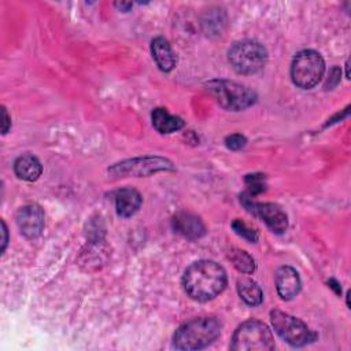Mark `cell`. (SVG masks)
<instances>
[{
	"label": "cell",
	"instance_id": "1",
	"mask_svg": "<svg viewBox=\"0 0 351 351\" xmlns=\"http://www.w3.org/2000/svg\"><path fill=\"white\" fill-rule=\"evenodd\" d=\"M182 285L192 299L207 302L225 289L226 271L214 261H197L185 270Z\"/></svg>",
	"mask_w": 351,
	"mask_h": 351
},
{
	"label": "cell",
	"instance_id": "2",
	"mask_svg": "<svg viewBox=\"0 0 351 351\" xmlns=\"http://www.w3.org/2000/svg\"><path fill=\"white\" fill-rule=\"evenodd\" d=\"M221 322L214 317L193 318L176 330L173 346L185 351L206 348L221 335Z\"/></svg>",
	"mask_w": 351,
	"mask_h": 351
},
{
	"label": "cell",
	"instance_id": "3",
	"mask_svg": "<svg viewBox=\"0 0 351 351\" xmlns=\"http://www.w3.org/2000/svg\"><path fill=\"white\" fill-rule=\"evenodd\" d=\"M207 92L229 111H241L256 101V93L245 85L229 80H213L206 84Z\"/></svg>",
	"mask_w": 351,
	"mask_h": 351
},
{
	"label": "cell",
	"instance_id": "4",
	"mask_svg": "<svg viewBox=\"0 0 351 351\" xmlns=\"http://www.w3.org/2000/svg\"><path fill=\"white\" fill-rule=\"evenodd\" d=\"M230 348L233 351H271L274 339L266 324L250 319L234 330Z\"/></svg>",
	"mask_w": 351,
	"mask_h": 351
},
{
	"label": "cell",
	"instance_id": "5",
	"mask_svg": "<svg viewBox=\"0 0 351 351\" xmlns=\"http://www.w3.org/2000/svg\"><path fill=\"white\" fill-rule=\"evenodd\" d=\"M230 66L239 74H255L267 62V51L258 41L243 40L234 43L228 51Z\"/></svg>",
	"mask_w": 351,
	"mask_h": 351
},
{
	"label": "cell",
	"instance_id": "6",
	"mask_svg": "<svg viewBox=\"0 0 351 351\" xmlns=\"http://www.w3.org/2000/svg\"><path fill=\"white\" fill-rule=\"evenodd\" d=\"M325 62L314 49H303L296 53L291 64V77L296 86L311 89L324 77Z\"/></svg>",
	"mask_w": 351,
	"mask_h": 351
},
{
	"label": "cell",
	"instance_id": "7",
	"mask_svg": "<svg viewBox=\"0 0 351 351\" xmlns=\"http://www.w3.org/2000/svg\"><path fill=\"white\" fill-rule=\"evenodd\" d=\"M270 319L276 333L292 347H302L317 339V335L303 321L284 311L273 310Z\"/></svg>",
	"mask_w": 351,
	"mask_h": 351
},
{
	"label": "cell",
	"instance_id": "8",
	"mask_svg": "<svg viewBox=\"0 0 351 351\" xmlns=\"http://www.w3.org/2000/svg\"><path fill=\"white\" fill-rule=\"evenodd\" d=\"M174 166L169 159L162 156H144V158H134L129 160H123L115 163L112 167L108 169V173L114 177H143L149 176L158 171H167L173 170Z\"/></svg>",
	"mask_w": 351,
	"mask_h": 351
},
{
	"label": "cell",
	"instance_id": "9",
	"mask_svg": "<svg viewBox=\"0 0 351 351\" xmlns=\"http://www.w3.org/2000/svg\"><path fill=\"white\" fill-rule=\"evenodd\" d=\"M241 203L251 214L261 218L271 232L281 234L287 230L288 217L280 206L274 203H255L248 195H243Z\"/></svg>",
	"mask_w": 351,
	"mask_h": 351
},
{
	"label": "cell",
	"instance_id": "10",
	"mask_svg": "<svg viewBox=\"0 0 351 351\" xmlns=\"http://www.w3.org/2000/svg\"><path fill=\"white\" fill-rule=\"evenodd\" d=\"M16 225L26 239H37L45 225L44 211L38 204H26L16 213Z\"/></svg>",
	"mask_w": 351,
	"mask_h": 351
},
{
	"label": "cell",
	"instance_id": "11",
	"mask_svg": "<svg viewBox=\"0 0 351 351\" xmlns=\"http://www.w3.org/2000/svg\"><path fill=\"white\" fill-rule=\"evenodd\" d=\"M274 281H276V288L278 295L285 300L295 298L300 291L299 274L291 266L278 267L276 271Z\"/></svg>",
	"mask_w": 351,
	"mask_h": 351
},
{
	"label": "cell",
	"instance_id": "12",
	"mask_svg": "<svg viewBox=\"0 0 351 351\" xmlns=\"http://www.w3.org/2000/svg\"><path fill=\"white\" fill-rule=\"evenodd\" d=\"M173 229L189 239V240H196V239H200L204 232H206V228L202 222V219L199 217H196L195 214H191V213H185V211H181V213H177L173 218Z\"/></svg>",
	"mask_w": 351,
	"mask_h": 351
},
{
	"label": "cell",
	"instance_id": "13",
	"mask_svg": "<svg viewBox=\"0 0 351 351\" xmlns=\"http://www.w3.org/2000/svg\"><path fill=\"white\" fill-rule=\"evenodd\" d=\"M141 195L133 188H122L115 193V208L118 215L128 218L134 215L141 206Z\"/></svg>",
	"mask_w": 351,
	"mask_h": 351
},
{
	"label": "cell",
	"instance_id": "14",
	"mask_svg": "<svg viewBox=\"0 0 351 351\" xmlns=\"http://www.w3.org/2000/svg\"><path fill=\"white\" fill-rule=\"evenodd\" d=\"M152 58L162 71H171L177 63L176 53L173 52L169 41L163 37H156L151 43Z\"/></svg>",
	"mask_w": 351,
	"mask_h": 351
},
{
	"label": "cell",
	"instance_id": "15",
	"mask_svg": "<svg viewBox=\"0 0 351 351\" xmlns=\"http://www.w3.org/2000/svg\"><path fill=\"white\" fill-rule=\"evenodd\" d=\"M14 171L21 180L36 181L43 173V166L34 155L26 154L16 158L14 163Z\"/></svg>",
	"mask_w": 351,
	"mask_h": 351
},
{
	"label": "cell",
	"instance_id": "16",
	"mask_svg": "<svg viewBox=\"0 0 351 351\" xmlns=\"http://www.w3.org/2000/svg\"><path fill=\"white\" fill-rule=\"evenodd\" d=\"M151 119L159 133H173L184 126V121L180 117L169 114L165 108H155L151 114Z\"/></svg>",
	"mask_w": 351,
	"mask_h": 351
},
{
	"label": "cell",
	"instance_id": "17",
	"mask_svg": "<svg viewBox=\"0 0 351 351\" xmlns=\"http://www.w3.org/2000/svg\"><path fill=\"white\" fill-rule=\"evenodd\" d=\"M237 291L240 298L248 306H259L263 302V292L256 281L248 277H241L237 280Z\"/></svg>",
	"mask_w": 351,
	"mask_h": 351
},
{
	"label": "cell",
	"instance_id": "18",
	"mask_svg": "<svg viewBox=\"0 0 351 351\" xmlns=\"http://www.w3.org/2000/svg\"><path fill=\"white\" fill-rule=\"evenodd\" d=\"M228 258L230 259V262L233 263V266L239 271H241L244 274L254 273V270H255V261H254V258L248 252H245L243 250H239V248H233V250L229 251Z\"/></svg>",
	"mask_w": 351,
	"mask_h": 351
},
{
	"label": "cell",
	"instance_id": "19",
	"mask_svg": "<svg viewBox=\"0 0 351 351\" xmlns=\"http://www.w3.org/2000/svg\"><path fill=\"white\" fill-rule=\"evenodd\" d=\"M245 184L248 186V196H256L266 189V177L265 174H248L245 177Z\"/></svg>",
	"mask_w": 351,
	"mask_h": 351
},
{
	"label": "cell",
	"instance_id": "20",
	"mask_svg": "<svg viewBox=\"0 0 351 351\" xmlns=\"http://www.w3.org/2000/svg\"><path fill=\"white\" fill-rule=\"evenodd\" d=\"M232 228H233V230H234L239 236H241V237L245 239L247 241H250V243H256V241H258V233H256V230L248 228L241 219H234V221L232 222Z\"/></svg>",
	"mask_w": 351,
	"mask_h": 351
},
{
	"label": "cell",
	"instance_id": "21",
	"mask_svg": "<svg viewBox=\"0 0 351 351\" xmlns=\"http://www.w3.org/2000/svg\"><path fill=\"white\" fill-rule=\"evenodd\" d=\"M225 144L229 149L232 151H239L241 149L245 144H247V138L243 136V134H239V133H234V134H230L225 138Z\"/></svg>",
	"mask_w": 351,
	"mask_h": 351
},
{
	"label": "cell",
	"instance_id": "22",
	"mask_svg": "<svg viewBox=\"0 0 351 351\" xmlns=\"http://www.w3.org/2000/svg\"><path fill=\"white\" fill-rule=\"evenodd\" d=\"M3 123H1V132H3V134H5L8 130H10V128H11V118L8 117V114H7V110L3 107Z\"/></svg>",
	"mask_w": 351,
	"mask_h": 351
},
{
	"label": "cell",
	"instance_id": "23",
	"mask_svg": "<svg viewBox=\"0 0 351 351\" xmlns=\"http://www.w3.org/2000/svg\"><path fill=\"white\" fill-rule=\"evenodd\" d=\"M1 226H3V248H1V251H4L5 250V247H7V241H8V230H7V226H5V222L4 221H1Z\"/></svg>",
	"mask_w": 351,
	"mask_h": 351
},
{
	"label": "cell",
	"instance_id": "24",
	"mask_svg": "<svg viewBox=\"0 0 351 351\" xmlns=\"http://www.w3.org/2000/svg\"><path fill=\"white\" fill-rule=\"evenodd\" d=\"M328 284H329V287H330V288H333V289H335V292H336V293H339V295L341 293V288H340V285H339V282H337L336 280H333V278H332V280H329V281H328Z\"/></svg>",
	"mask_w": 351,
	"mask_h": 351
},
{
	"label": "cell",
	"instance_id": "25",
	"mask_svg": "<svg viewBox=\"0 0 351 351\" xmlns=\"http://www.w3.org/2000/svg\"><path fill=\"white\" fill-rule=\"evenodd\" d=\"M115 7L123 11H128L132 7V3H115Z\"/></svg>",
	"mask_w": 351,
	"mask_h": 351
}]
</instances>
